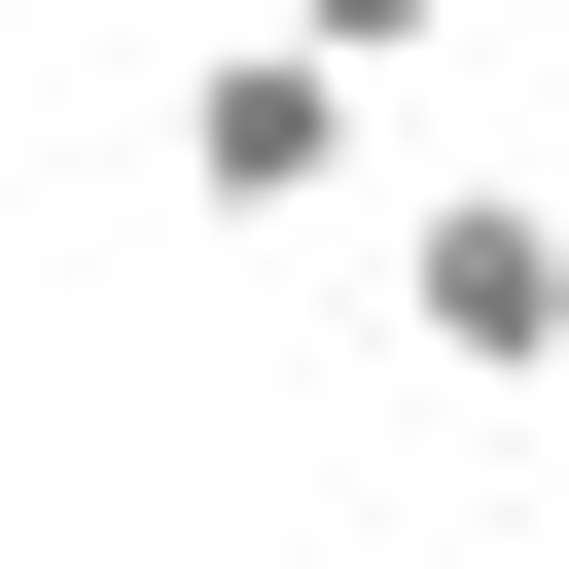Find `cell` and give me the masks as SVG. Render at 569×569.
I'll return each mask as SVG.
<instances>
[{"mask_svg":"<svg viewBox=\"0 0 569 569\" xmlns=\"http://www.w3.org/2000/svg\"><path fill=\"white\" fill-rule=\"evenodd\" d=\"M178 213H213V249H320V213H356V36H320V0L178 36Z\"/></svg>","mask_w":569,"mask_h":569,"instance_id":"1","label":"cell"},{"mask_svg":"<svg viewBox=\"0 0 569 569\" xmlns=\"http://www.w3.org/2000/svg\"><path fill=\"white\" fill-rule=\"evenodd\" d=\"M391 356L533 427V391H569V178H427V213H391Z\"/></svg>","mask_w":569,"mask_h":569,"instance_id":"2","label":"cell"}]
</instances>
